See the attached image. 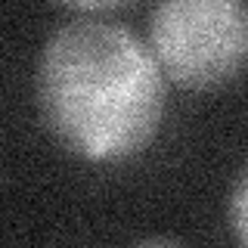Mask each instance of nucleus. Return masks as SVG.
<instances>
[{
	"label": "nucleus",
	"mask_w": 248,
	"mask_h": 248,
	"mask_svg": "<svg viewBox=\"0 0 248 248\" xmlns=\"http://www.w3.org/2000/svg\"><path fill=\"white\" fill-rule=\"evenodd\" d=\"M34 96L46 134L90 165L143 155L168 108L165 75L149 44L99 16H75L46 37Z\"/></svg>",
	"instance_id": "obj_1"
},
{
	"label": "nucleus",
	"mask_w": 248,
	"mask_h": 248,
	"mask_svg": "<svg viewBox=\"0 0 248 248\" xmlns=\"http://www.w3.org/2000/svg\"><path fill=\"white\" fill-rule=\"evenodd\" d=\"M161 75L189 90L232 81L248 56V10L239 0H165L149 19Z\"/></svg>",
	"instance_id": "obj_2"
},
{
	"label": "nucleus",
	"mask_w": 248,
	"mask_h": 248,
	"mask_svg": "<svg viewBox=\"0 0 248 248\" xmlns=\"http://www.w3.org/2000/svg\"><path fill=\"white\" fill-rule=\"evenodd\" d=\"M248 174L239 170L236 183H232V196H230V227H232V239H236V248H245L248 242Z\"/></svg>",
	"instance_id": "obj_3"
},
{
	"label": "nucleus",
	"mask_w": 248,
	"mask_h": 248,
	"mask_svg": "<svg viewBox=\"0 0 248 248\" xmlns=\"http://www.w3.org/2000/svg\"><path fill=\"white\" fill-rule=\"evenodd\" d=\"M130 248H183V245L174 242V239H165V236H152V239H140Z\"/></svg>",
	"instance_id": "obj_4"
}]
</instances>
